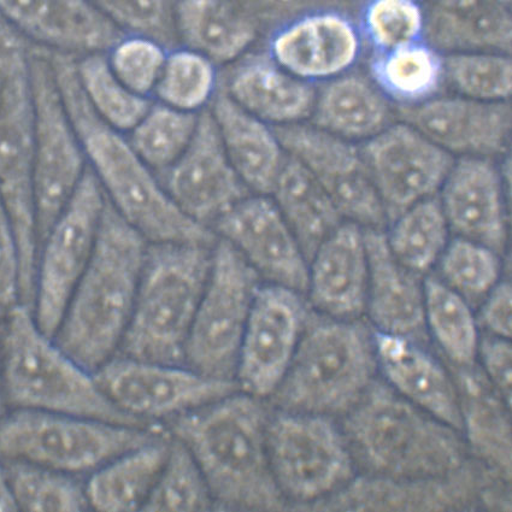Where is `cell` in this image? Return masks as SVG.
<instances>
[{
    "mask_svg": "<svg viewBox=\"0 0 512 512\" xmlns=\"http://www.w3.org/2000/svg\"><path fill=\"white\" fill-rule=\"evenodd\" d=\"M393 104L368 73L352 69L316 86L310 122L339 138L358 143L394 122Z\"/></svg>",
    "mask_w": 512,
    "mask_h": 512,
    "instance_id": "obj_32",
    "label": "cell"
},
{
    "mask_svg": "<svg viewBox=\"0 0 512 512\" xmlns=\"http://www.w3.org/2000/svg\"><path fill=\"white\" fill-rule=\"evenodd\" d=\"M368 276L366 233L356 223L345 221L311 257L305 297L322 315L361 319L366 311Z\"/></svg>",
    "mask_w": 512,
    "mask_h": 512,
    "instance_id": "obj_25",
    "label": "cell"
},
{
    "mask_svg": "<svg viewBox=\"0 0 512 512\" xmlns=\"http://www.w3.org/2000/svg\"><path fill=\"white\" fill-rule=\"evenodd\" d=\"M286 155L302 163L345 221L385 231L388 219L361 147L305 121L274 127Z\"/></svg>",
    "mask_w": 512,
    "mask_h": 512,
    "instance_id": "obj_15",
    "label": "cell"
},
{
    "mask_svg": "<svg viewBox=\"0 0 512 512\" xmlns=\"http://www.w3.org/2000/svg\"><path fill=\"white\" fill-rule=\"evenodd\" d=\"M476 315L480 329L494 337L511 339L512 288L509 280H500L490 293L481 300Z\"/></svg>",
    "mask_w": 512,
    "mask_h": 512,
    "instance_id": "obj_52",
    "label": "cell"
},
{
    "mask_svg": "<svg viewBox=\"0 0 512 512\" xmlns=\"http://www.w3.org/2000/svg\"><path fill=\"white\" fill-rule=\"evenodd\" d=\"M117 409L145 426L170 421L238 391L234 381L210 378L185 364L116 355L94 373Z\"/></svg>",
    "mask_w": 512,
    "mask_h": 512,
    "instance_id": "obj_13",
    "label": "cell"
},
{
    "mask_svg": "<svg viewBox=\"0 0 512 512\" xmlns=\"http://www.w3.org/2000/svg\"><path fill=\"white\" fill-rule=\"evenodd\" d=\"M269 416L263 399L238 390L167 422L196 459L215 509H287L269 464Z\"/></svg>",
    "mask_w": 512,
    "mask_h": 512,
    "instance_id": "obj_2",
    "label": "cell"
},
{
    "mask_svg": "<svg viewBox=\"0 0 512 512\" xmlns=\"http://www.w3.org/2000/svg\"><path fill=\"white\" fill-rule=\"evenodd\" d=\"M156 175L182 214L210 228L251 194L229 161L209 109L199 114L196 133L179 160Z\"/></svg>",
    "mask_w": 512,
    "mask_h": 512,
    "instance_id": "obj_17",
    "label": "cell"
},
{
    "mask_svg": "<svg viewBox=\"0 0 512 512\" xmlns=\"http://www.w3.org/2000/svg\"><path fill=\"white\" fill-rule=\"evenodd\" d=\"M499 2H502L506 5H510V7H511V0H499Z\"/></svg>",
    "mask_w": 512,
    "mask_h": 512,
    "instance_id": "obj_55",
    "label": "cell"
},
{
    "mask_svg": "<svg viewBox=\"0 0 512 512\" xmlns=\"http://www.w3.org/2000/svg\"><path fill=\"white\" fill-rule=\"evenodd\" d=\"M220 84L240 108L272 127L309 121L313 113L316 85L287 72L266 47L223 68Z\"/></svg>",
    "mask_w": 512,
    "mask_h": 512,
    "instance_id": "obj_26",
    "label": "cell"
},
{
    "mask_svg": "<svg viewBox=\"0 0 512 512\" xmlns=\"http://www.w3.org/2000/svg\"><path fill=\"white\" fill-rule=\"evenodd\" d=\"M5 406H7V403H5L2 373H0V419H2V417L4 416Z\"/></svg>",
    "mask_w": 512,
    "mask_h": 512,
    "instance_id": "obj_54",
    "label": "cell"
},
{
    "mask_svg": "<svg viewBox=\"0 0 512 512\" xmlns=\"http://www.w3.org/2000/svg\"><path fill=\"white\" fill-rule=\"evenodd\" d=\"M261 285L260 275L244 257L227 241L217 239L188 334L185 366L210 378L234 381L241 339Z\"/></svg>",
    "mask_w": 512,
    "mask_h": 512,
    "instance_id": "obj_10",
    "label": "cell"
},
{
    "mask_svg": "<svg viewBox=\"0 0 512 512\" xmlns=\"http://www.w3.org/2000/svg\"><path fill=\"white\" fill-rule=\"evenodd\" d=\"M445 85L458 96L481 102H509L512 63L502 52H462L444 56Z\"/></svg>",
    "mask_w": 512,
    "mask_h": 512,
    "instance_id": "obj_44",
    "label": "cell"
},
{
    "mask_svg": "<svg viewBox=\"0 0 512 512\" xmlns=\"http://www.w3.org/2000/svg\"><path fill=\"white\" fill-rule=\"evenodd\" d=\"M125 34L144 35L167 49L179 46L175 32L176 0H88Z\"/></svg>",
    "mask_w": 512,
    "mask_h": 512,
    "instance_id": "obj_47",
    "label": "cell"
},
{
    "mask_svg": "<svg viewBox=\"0 0 512 512\" xmlns=\"http://www.w3.org/2000/svg\"><path fill=\"white\" fill-rule=\"evenodd\" d=\"M268 284L305 294L309 262L298 241L266 194L251 193L211 226Z\"/></svg>",
    "mask_w": 512,
    "mask_h": 512,
    "instance_id": "obj_19",
    "label": "cell"
},
{
    "mask_svg": "<svg viewBox=\"0 0 512 512\" xmlns=\"http://www.w3.org/2000/svg\"><path fill=\"white\" fill-rule=\"evenodd\" d=\"M425 322L427 334L452 367L473 366L478 361L481 335L473 305L437 275L425 279Z\"/></svg>",
    "mask_w": 512,
    "mask_h": 512,
    "instance_id": "obj_36",
    "label": "cell"
},
{
    "mask_svg": "<svg viewBox=\"0 0 512 512\" xmlns=\"http://www.w3.org/2000/svg\"><path fill=\"white\" fill-rule=\"evenodd\" d=\"M453 368L461 398L462 434L468 451L499 480L510 482L511 406L494 390L476 363Z\"/></svg>",
    "mask_w": 512,
    "mask_h": 512,
    "instance_id": "obj_31",
    "label": "cell"
},
{
    "mask_svg": "<svg viewBox=\"0 0 512 512\" xmlns=\"http://www.w3.org/2000/svg\"><path fill=\"white\" fill-rule=\"evenodd\" d=\"M267 450L276 485L298 509L332 497L357 475L343 428L333 417L275 409Z\"/></svg>",
    "mask_w": 512,
    "mask_h": 512,
    "instance_id": "obj_9",
    "label": "cell"
},
{
    "mask_svg": "<svg viewBox=\"0 0 512 512\" xmlns=\"http://www.w3.org/2000/svg\"><path fill=\"white\" fill-rule=\"evenodd\" d=\"M220 78L215 63L179 45L168 51L152 99L184 113L200 114L213 102Z\"/></svg>",
    "mask_w": 512,
    "mask_h": 512,
    "instance_id": "obj_38",
    "label": "cell"
},
{
    "mask_svg": "<svg viewBox=\"0 0 512 512\" xmlns=\"http://www.w3.org/2000/svg\"><path fill=\"white\" fill-rule=\"evenodd\" d=\"M199 114L184 113L155 102L127 134L129 143L153 172L172 167L190 145Z\"/></svg>",
    "mask_w": 512,
    "mask_h": 512,
    "instance_id": "obj_40",
    "label": "cell"
},
{
    "mask_svg": "<svg viewBox=\"0 0 512 512\" xmlns=\"http://www.w3.org/2000/svg\"><path fill=\"white\" fill-rule=\"evenodd\" d=\"M147 246L149 241L107 199L96 249L54 335L56 344L88 372L96 373L120 349Z\"/></svg>",
    "mask_w": 512,
    "mask_h": 512,
    "instance_id": "obj_3",
    "label": "cell"
},
{
    "mask_svg": "<svg viewBox=\"0 0 512 512\" xmlns=\"http://www.w3.org/2000/svg\"><path fill=\"white\" fill-rule=\"evenodd\" d=\"M480 370L504 402L511 406L512 347L510 339L482 335L478 357Z\"/></svg>",
    "mask_w": 512,
    "mask_h": 512,
    "instance_id": "obj_51",
    "label": "cell"
},
{
    "mask_svg": "<svg viewBox=\"0 0 512 512\" xmlns=\"http://www.w3.org/2000/svg\"><path fill=\"white\" fill-rule=\"evenodd\" d=\"M169 49L144 35L125 34L107 52L109 66L123 85L141 97L151 98Z\"/></svg>",
    "mask_w": 512,
    "mask_h": 512,
    "instance_id": "obj_48",
    "label": "cell"
},
{
    "mask_svg": "<svg viewBox=\"0 0 512 512\" xmlns=\"http://www.w3.org/2000/svg\"><path fill=\"white\" fill-rule=\"evenodd\" d=\"M0 373L5 403L13 409L147 427L110 402L94 374L41 331L25 304L16 305L0 325Z\"/></svg>",
    "mask_w": 512,
    "mask_h": 512,
    "instance_id": "obj_5",
    "label": "cell"
},
{
    "mask_svg": "<svg viewBox=\"0 0 512 512\" xmlns=\"http://www.w3.org/2000/svg\"><path fill=\"white\" fill-rule=\"evenodd\" d=\"M270 196L308 262L323 241L345 222L319 182L291 156L287 155Z\"/></svg>",
    "mask_w": 512,
    "mask_h": 512,
    "instance_id": "obj_34",
    "label": "cell"
},
{
    "mask_svg": "<svg viewBox=\"0 0 512 512\" xmlns=\"http://www.w3.org/2000/svg\"><path fill=\"white\" fill-rule=\"evenodd\" d=\"M305 294L262 282L253 298L234 381L252 397L270 399L296 355L310 315Z\"/></svg>",
    "mask_w": 512,
    "mask_h": 512,
    "instance_id": "obj_14",
    "label": "cell"
},
{
    "mask_svg": "<svg viewBox=\"0 0 512 512\" xmlns=\"http://www.w3.org/2000/svg\"><path fill=\"white\" fill-rule=\"evenodd\" d=\"M44 52L87 166L117 213L149 243L214 246L219 238L213 229L182 214L127 135L109 126L92 109L76 74V57L47 49Z\"/></svg>",
    "mask_w": 512,
    "mask_h": 512,
    "instance_id": "obj_1",
    "label": "cell"
},
{
    "mask_svg": "<svg viewBox=\"0 0 512 512\" xmlns=\"http://www.w3.org/2000/svg\"><path fill=\"white\" fill-rule=\"evenodd\" d=\"M388 225L387 245L403 266L421 276L437 266L450 240L438 196L411 205Z\"/></svg>",
    "mask_w": 512,
    "mask_h": 512,
    "instance_id": "obj_37",
    "label": "cell"
},
{
    "mask_svg": "<svg viewBox=\"0 0 512 512\" xmlns=\"http://www.w3.org/2000/svg\"><path fill=\"white\" fill-rule=\"evenodd\" d=\"M0 19L29 43L75 57L107 54L125 35L88 0H0Z\"/></svg>",
    "mask_w": 512,
    "mask_h": 512,
    "instance_id": "obj_22",
    "label": "cell"
},
{
    "mask_svg": "<svg viewBox=\"0 0 512 512\" xmlns=\"http://www.w3.org/2000/svg\"><path fill=\"white\" fill-rule=\"evenodd\" d=\"M143 510H215L214 499L202 470L179 440L170 437L166 461Z\"/></svg>",
    "mask_w": 512,
    "mask_h": 512,
    "instance_id": "obj_43",
    "label": "cell"
},
{
    "mask_svg": "<svg viewBox=\"0 0 512 512\" xmlns=\"http://www.w3.org/2000/svg\"><path fill=\"white\" fill-rule=\"evenodd\" d=\"M270 34L309 11L326 7L352 8L350 0H231Z\"/></svg>",
    "mask_w": 512,
    "mask_h": 512,
    "instance_id": "obj_49",
    "label": "cell"
},
{
    "mask_svg": "<svg viewBox=\"0 0 512 512\" xmlns=\"http://www.w3.org/2000/svg\"><path fill=\"white\" fill-rule=\"evenodd\" d=\"M357 469L391 479H432L468 463L463 434L376 379L341 419Z\"/></svg>",
    "mask_w": 512,
    "mask_h": 512,
    "instance_id": "obj_4",
    "label": "cell"
},
{
    "mask_svg": "<svg viewBox=\"0 0 512 512\" xmlns=\"http://www.w3.org/2000/svg\"><path fill=\"white\" fill-rule=\"evenodd\" d=\"M504 192L503 173L493 160L459 157L438 193L450 232L503 256L509 241Z\"/></svg>",
    "mask_w": 512,
    "mask_h": 512,
    "instance_id": "obj_21",
    "label": "cell"
},
{
    "mask_svg": "<svg viewBox=\"0 0 512 512\" xmlns=\"http://www.w3.org/2000/svg\"><path fill=\"white\" fill-rule=\"evenodd\" d=\"M388 223L422 200L437 197L455 157L404 121L361 146Z\"/></svg>",
    "mask_w": 512,
    "mask_h": 512,
    "instance_id": "obj_16",
    "label": "cell"
},
{
    "mask_svg": "<svg viewBox=\"0 0 512 512\" xmlns=\"http://www.w3.org/2000/svg\"><path fill=\"white\" fill-rule=\"evenodd\" d=\"M161 432L88 417L14 409L0 419V459L69 475L91 474Z\"/></svg>",
    "mask_w": 512,
    "mask_h": 512,
    "instance_id": "obj_8",
    "label": "cell"
},
{
    "mask_svg": "<svg viewBox=\"0 0 512 512\" xmlns=\"http://www.w3.org/2000/svg\"><path fill=\"white\" fill-rule=\"evenodd\" d=\"M21 303L20 252L13 222L0 199V325Z\"/></svg>",
    "mask_w": 512,
    "mask_h": 512,
    "instance_id": "obj_50",
    "label": "cell"
},
{
    "mask_svg": "<svg viewBox=\"0 0 512 512\" xmlns=\"http://www.w3.org/2000/svg\"><path fill=\"white\" fill-rule=\"evenodd\" d=\"M378 374L394 392L462 433L458 387L449 369L422 343L374 331Z\"/></svg>",
    "mask_w": 512,
    "mask_h": 512,
    "instance_id": "obj_24",
    "label": "cell"
},
{
    "mask_svg": "<svg viewBox=\"0 0 512 512\" xmlns=\"http://www.w3.org/2000/svg\"><path fill=\"white\" fill-rule=\"evenodd\" d=\"M374 333L361 319H334L311 308L275 409L343 419L378 379Z\"/></svg>",
    "mask_w": 512,
    "mask_h": 512,
    "instance_id": "obj_6",
    "label": "cell"
},
{
    "mask_svg": "<svg viewBox=\"0 0 512 512\" xmlns=\"http://www.w3.org/2000/svg\"><path fill=\"white\" fill-rule=\"evenodd\" d=\"M361 2H363V0H361Z\"/></svg>",
    "mask_w": 512,
    "mask_h": 512,
    "instance_id": "obj_57",
    "label": "cell"
},
{
    "mask_svg": "<svg viewBox=\"0 0 512 512\" xmlns=\"http://www.w3.org/2000/svg\"><path fill=\"white\" fill-rule=\"evenodd\" d=\"M358 26L372 52L417 43L425 35V5L417 0H363Z\"/></svg>",
    "mask_w": 512,
    "mask_h": 512,
    "instance_id": "obj_46",
    "label": "cell"
},
{
    "mask_svg": "<svg viewBox=\"0 0 512 512\" xmlns=\"http://www.w3.org/2000/svg\"><path fill=\"white\" fill-rule=\"evenodd\" d=\"M32 43L0 19V127L34 116Z\"/></svg>",
    "mask_w": 512,
    "mask_h": 512,
    "instance_id": "obj_45",
    "label": "cell"
},
{
    "mask_svg": "<svg viewBox=\"0 0 512 512\" xmlns=\"http://www.w3.org/2000/svg\"><path fill=\"white\" fill-rule=\"evenodd\" d=\"M398 120L419 129L451 156L493 158L509 150V102H481L462 96H437L415 107L397 108Z\"/></svg>",
    "mask_w": 512,
    "mask_h": 512,
    "instance_id": "obj_20",
    "label": "cell"
},
{
    "mask_svg": "<svg viewBox=\"0 0 512 512\" xmlns=\"http://www.w3.org/2000/svg\"><path fill=\"white\" fill-rule=\"evenodd\" d=\"M17 510L13 492H11L8 475L2 459H0V511Z\"/></svg>",
    "mask_w": 512,
    "mask_h": 512,
    "instance_id": "obj_53",
    "label": "cell"
},
{
    "mask_svg": "<svg viewBox=\"0 0 512 512\" xmlns=\"http://www.w3.org/2000/svg\"><path fill=\"white\" fill-rule=\"evenodd\" d=\"M34 97L33 181L39 246L87 170L78 134L43 47L31 51Z\"/></svg>",
    "mask_w": 512,
    "mask_h": 512,
    "instance_id": "obj_12",
    "label": "cell"
},
{
    "mask_svg": "<svg viewBox=\"0 0 512 512\" xmlns=\"http://www.w3.org/2000/svg\"><path fill=\"white\" fill-rule=\"evenodd\" d=\"M368 75L397 108L415 107L439 96L445 85L444 55L425 40L372 52Z\"/></svg>",
    "mask_w": 512,
    "mask_h": 512,
    "instance_id": "obj_35",
    "label": "cell"
},
{
    "mask_svg": "<svg viewBox=\"0 0 512 512\" xmlns=\"http://www.w3.org/2000/svg\"><path fill=\"white\" fill-rule=\"evenodd\" d=\"M502 257L491 247L456 237L449 240L441 253L437 276L474 306L502 280Z\"/></svg>",
    "mask_w": 512,
    "mask_h": 512,
    "instance_id": "obj_42",
    "label": "cell"
},
{
    "mask_svg": "<svg viewBox=\"0 0 512 512\" xmlns=\"http://www.w3.org/2000/svg\"><path fill=\"white\" fill-rule=\"evenodd\" d=\"M105 203L107 197L87 166L78 190L40 243L33 315L41 331L51 338L90 264Z\"/></svg>",
    "mask_w": 512,
    "mask_h": 512,
    "instance_id": "obj_11",
    "label": "cell"
},
{
    "mask_svg": "<svg viewBox=\"0 0 512 512\" xmlns=\"http://www.w3.org/2000/svg\"><path fill=\"white\" fill-rule=\"evenodd\" d=\"M169 445L170 438L160 434L94 470L85 485L90 509L143 510L166 461Z\"/></svg>",
    "mask_w": 512,
    "mask_h": 512,
    "instance_id": "obj_33",
    "label": "cell"
},
{
    "mask_svg": "<svg viewBox=\"0 0 512 512\" xmlns=\"http://www.w3.org/2000/svg\"><path fill=\"white\" fill-rule=\"evenodd\" d=\"M76 74L92 109L122 133L131 132L153 103V99L139 96L117 79L107 54L76 57Z\"/></svg>",
    "mask_w": 512,
    "mask_h": 512,
    "instance_id": "obj_39",
    "label": "cell"
},
{
    "mask_svg": "<svg viewBox=\"0 0 512 512\" xmlns=\"http://www.w3.org/2000/svg\"><path fill=\"white\" fill-rule=\"evenodd\" d=\"M480 472L466 466L432 479L355 476L343 490L311 506L313 510L441 511L463 509L480 494Z\"/></svg>",
    "mask_w": 512,
    "mask_h": 512,
    "instance_id": "obj_23",
    "label": "cell"
},
{
    "mask_svg": "<svg viewBox=\"0 0 512 512\" xmlns=\"http://www.w3.org/2000/svg\"><path fill=\"white\" fill-rule=\"evenodd\" d=\"M417 2L426 5L427 3L431 2V0H417Z\"/></svg>",
    "mask_w": 512,
    "mask_h": 512,
    "instance_id": "obj_56",
    "label": "cell"
},
{
    "mask_svg": "<svg viewBox=\"0 0 512 512\" xmlns=\"http://www.w3.org/2000/svg\"><path fill=\"white\" fill-rule=\"evenodd\" d=\"M423 40L440 54H511V7L499 0H431Z\"/></svg>",
    "mask_w": 512,
    "mask_h": 512,
    "instance_id": "obj_29",
    "label": "cell"
},
{
    "mask_svg": "<svg viewBox=\"0 0 512 512\" xmlns=\"http://www.w3.org/2000/svg\"><path fill=\"white\" fill-rule=\"evenodd\" d=\"M208 109L241 181L251 193L270 196L287 157L274 127L240 108L221 84Z\"/></svg>",
    "mask_w": 512,
    "mask_h": 512,
    "instance_id": "obj_28",
    "label": "cell"
},
{
    "mask_svg": "<svg viewBox=\"0 0 512 512\" xmlns=\"http://www.w3.org/2000/svg\"><path fill=\"white\" fill-rule=\"evenodd\" d=\"M368 251L366 311L374 331L425 344V278L403 266L387 245L385 231L364 229Z\"/></svg>",
    "mask_w": 512,
    "mask_h": 512,
    "instance_id": "obj_27",
    "label": "cell"
},
{
    "mask_svg": "<svg viewBox=\"0 0 512 512\" xmlns=\"http://www.w3.org/2000/svg\"><path fill=\"white\" fill-rule=\"evenodd\" d=\"M350 9L309 11L270 33L266 50L287 72L316 86L350 72L366 46Z\"/></svg>",
    "mask_w": 512,
    "mask_h": 512,
    "instance_id": "obj_18",
    "label": "cell"
},
{
    "mask_svg": "<svg viewBox=\"0 0 512 512\" xmlns=\"http://www.w3.org/2000/svg\"><path fill=\"white\" fill-rule=\"evenodd\" d=\"M175 32L179 45L226 68L255 49L263 32L231 0H176Z\"/></svg>",
    "mask_w": 512,
    "mask_h": 512,
    "instance_id": "obj_30",
    "label": "cell"
},
{
    "mask_svg": "<svg viewBox=\"0 0 512 512\" xmlns=\"http://www.w3.org/2000/svg\"><path fill=\"white\" fill-rule=\"evenodd\" d=\"M17 510L82 511L88 506L85 485L74 475L17 461H3Z\"/></svg>",
    "mask_w": 512,
    "mask_h": 512,
    "instance_id": "obj_41",
    "label": "cell"
},
{
    "mask_svg": "<svg viewBox=\"0 0 512 512\" xmlns=\"http://www.w3.org/2000/svg\"><path fill=\"white\" fill-rule=\"evenodd\" d=\"M213 247L149 243L131 320L116 355L184 364L188 334L209 278Z\"/></svg>",
    "mask_w": 512,
    "mask_h": 512,
    "instance_id": "obj_7",
    "label": "cell"
}]
</instances>
